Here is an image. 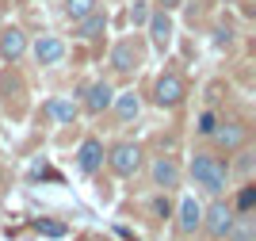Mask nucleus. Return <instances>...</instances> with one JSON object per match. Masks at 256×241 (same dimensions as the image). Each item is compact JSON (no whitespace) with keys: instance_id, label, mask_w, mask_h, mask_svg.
Here are the masks:
<instances>
[{"instance_id":"obj_13","label":"nucleus","mask_w":256,"mask_h":241,"mask_svg":"<svg viewBox=\"0 0 256 241\" xmlns=\"http://www.w3.org/2000/svg\"><path fill=\"white\" fill-rule=\"evenodd\" d=\"M34 54V62L38 65H58L65 58V42L58 35H42V39H34V46H27Z\"/></svg>"},{"instance_id":"obj_23","label":"nucleus","mask_w":256,"mask_h":241,"mask_svg":"<svg viewBox=\"0 0 256 241\" xmlns=\"http://www.w3.org/2000/svg\"><path fill=\"white\" fill-rule=\"evenodd\" d=\"M214 35H218V39H214L218 46H230V42H234V31H230V27H218Z\"/></svg>"},{"instance_id":"obj_14","label":"nucleus","mask_w":256,"mask_h":241,"mask_svg":"<svg viewBox=\"0 0 256 241\" xmlns=\"http://www.w3.org/2000/svg\"><path fill=\"white\" fill-rule=\"evenodd\" d=\"M245 138H248V130H245L241 123H222V126H214L210 142H214L218 149H226V153H234V149L245 146Z\"/></svg>"},{"instance_id":"obj_8","label":"nucleus","mask_w":256,"mask_h":241,"mask_svg":"<svg viewBox=\"0 0 256 241\" xmlns=\"http://www.w3.org/2000/svg\"><path fill=\"white\" fill-rule=\"evenodd\" d=\"M104 157H107L104 142H100V138H92V134L76 146V168H80L84 176H96L100 168H104Z\"/></svg>"},{"instance_id":"obj_7","label":"nucleus","mask_w":256,"mask_h":241,"mask_svg":"<svg viewBox=\"0 0 256 241\" xmlns=\"http://www.w3.org/2000/svg\"><path fill=\"white\" fill-rule=\"evenodd\" d=\"M111 100H115V84L111 81H92V84H84V92H80V107H84L88 115L111 111Z\"/></svg>"},{"instance_id":"obj_9","label":"nucleus","mask_w":256,"mask_h":241,"mask_svg":"<svg viewBox=\"0 0 256 241\" xmlns=\"http://www.w3.org/2000/svg\"><path fill=\"white\" fill-rule=\"evenodd\" d=\"M27 31L23 27H0V62H8V65H16L27 54Z\"/></svg>"},{"instance_id":"obj_17","label":"nucleus","mask_w":256,"mask_h":241,"mask_svg":"<svg viewBox=\"0 0 256 241\" xmlns=\"http://www.w3.org/2000/svg\"><path fill=\"white\" fill-rule=\"evenodd\" d=\"M226 241H256L252 210H237V218H234V226H230V233H226Z\"/></svg>"},{"instance_id":"obj_3","label":"nucleus","mask_w":256,"mask_h":241,"mask_svg":"<svg viewBox=\"0 0 256 241\" xmlns=\"http://www.w3.org/2000/svg\"><path fill=\"white\" fill-rule=\"evenodd\" d=\"M142 146L138 142H115V146H107V168L115 172L118 180H130V176H138V168H142Z\"/></svg>"},{"instance_id":"obj_5","label":"nucleus","mask_w":256,"mask_h":241,"mask_svg":"<svg viewBox=\"0 0 256 241\" xmlns=\"http://www.w3.org/2000/svg\"><path fill=\"white\" fill-rule=\"evenodd\" d=\"M188 100V84L176 69H164V73L153 81V104L157 107H180Z\"/></svg>"},{"instance_id":"obj_24","label":"nucleus","mask_w":256,"mask_h":241,"mask_svg":"<svg viewBox=\"0 0 256 241\" xmlns=\"http://www.w3.org/2000/svg\"><path fill=\"white\" fill-rule=\"evenodd\" d=\"M153 4H157V8H164V12H176L184 0H153Z\"/></svg>"},{"instance_id":"obj_12","label":"nucleus","mask_w":256,"mask_h":241,"mask_svg":"<svg viewBox=\"0 0 256 241\" xmlns=\"http://www.w3.org/2000/svg\"><path fill=\"white\" fill-rule=\"evenodd\" d=\"M107 23H111L107 8H96V12H88V16L73 20V39H80V42H92V39H100V35L107 31Z\"/></svg>"},{"instance_id":"obj_20","label":"nucleus","mask_w":256,"mask_h":241,"mask_svg":"<svg viewBox=\"0 0 256 241\" xmlns=\"http://www.w3.org/2000/svg\"><path fill=\"white\" fill-rule=\"evenodd\" d=\"M150 0H134V4H130V12H126V16H130V23H134V27H146V20H150Z\"/></svg>"},{"instance_id":"obj_10","label":"nucleus","mask_w":256,"mask_h":241,"mask_svg":"<svg viewBox=\"0 0 256 241\" xmlns=\"http://www.w3.org/2000/svg\"><path fill=\"white\" fill-rule=\"evenodd\" d=\"M199 226H203V203L195 199V195H184L180 210H176V230H180L184 237H195Z\"/></svg>"},{"instance_id":"obj_11","label":"nucleus","mask_w":256,"mask_h":241,"mask_svg":"<svg viewBox=\"0 0 256 241\" xmlns=\"http://www.w3.org/2000/svg\"><path fill=\"white\" fill-rule=\"evenodd\" d=\"M150 180H153V188L172 191V188H180L184 172H180V165H176L172 157H153V165H150Z\"/></svg>"},{"instance_id":"obj_15","label":"nucleus","mask_w":256,"mask_h":241,"mask_svg":"<svg viewBox=\"0 0 256 241\" xmlns=\"http://www.w3.org/2000/svg\"><path fill=\"white\" fill-rule=\"evenodd\" d=\"M46 115H50L58 126H73L76 115H80V104H76V100H69V96H54L50 104H46Z\"/></svg>"},{"instance_id":"obj_2","label":"nucleus","mask_w":256,"mask_h":241,"mask_svg":"<svg viewBox=\"0 0 256 241\" xmlns=\"http://www.w3.org/2000/svg\"><path fill=\"white\" fill-rule=\"evenodd\" d=\"M234 218H237L234 203L222 199V195H210V203L203 207V226H199V230H203L210 241H226V233H230Z\"/></svg>"},{"instance_id":"obj_4","label":"nucleus","mask_w":256,"mask_h":241,"mask_svg":"<svg viewBox=\"0 0 256 241\" xmlns=\"http://www.w3.org/2000/svg\"><path fill=\"white\" fill-rule=\"evenodd\" d=\"M107 65H111V73H118V77H134L142 69V42L138 39H118L115 46H111Z\"/></svg>"},{"instance_id":"obj_26","label":"nucleus","mask_w":256,"mask_h":241,"mask_svg":"<svg viewBox=\"0 0 256 241\" xmlns=\"http://www.w3.org/2000/svg\"><path fill=\"white\" fill-rule=\"evenodd\" d=\"M226 4H237V0H226Z\"/></svg>"},{"instance_id":"obj_16","label":"nucleus","mask_w":256,"mask_h":241,"mask_svg":"<svg viewBox=\"0 0 256 241\" xmlns=\"http://www.w3.org/2000/svg\"><path fill=\"white\" fill-rule=\"evenodd\" d=\"M111 111H115L118 123H134V119L142 115V100H138V92H115V100H111Z\"/></svg>"},{"instance_id":"obj_21","label":"nucleus","mask_w":256,"mask_h":241,"mask_svg":"<svg viewBox=\"0 0 256 241\" xmlns=\"http://www.w3.org/2000/svg\"><path fill=\"white\" fill-rule=\"evenodd\" d=\"M252 203H256V188H252V180H245V184H241V195H237V203H234V210H252Z\"/></svg>"},{"instance_id":"obj_6","label":"nucleus","mask_w":256,"mask_h":241,"mask_svg":"<svg viewBox=\"0 0 256 241\" xmlns=\"http://www.w3.org/2000/svg\"><path fill=\"white\" fill-rule=\"evenodd\" d=\"M146 31H150V42L157 46L160 54L172 46V39H176V23H172V12L164 8H153L150 12V20H146Z\"/></svg>"},{"instance_id":"obj_22","label":"nucleus","mask_w":256,"mask_h":241,"mask_svg":"<svg viewBox=\"0 0 256 241\" xmlns=\"http://www.w3.org/2000/svg\"><path fill=\"white\" fill-rule=\"evenodd\" d=\"M214 126H218V119H214V111H203V115H199V126H195V130H199V134H203V138H210V134H214Z\"/></svg>"},{"instance_id":"obj_25","label":"nucleus","mask_w":256,"mask_h":241,"mask_svg":"<svg viewBox=\"0 0 256 241\" xmlns=\"http://www.w3.org/2000/svg\"><path fill=\"white\" fill-rule=\"evenodd\" d=\"M0 191H4V168H0Z\"/></svg>"},{"instance_id":"obj_18","label":"nucleus","mask_w":256,"mask_h":241,"mask_svg":"<svg viewBox=\"0 0 256 241\" xmlns=\"http://www.w3.org/2000/svg\"><path fill=\"white\" fill-rule=\"evenodd\" d=\"M252 168H256V153L241 146V149H237V161H234V168H230V172H237L241 180H248V176H252Z\"/></svg>"},{"instance_id":"obj_19","label":"nucleus","mask_w":256,"mask_h":241,"mask_svg":"<svg viewBox=\"0 0 256 241\" xmlns=\"http://www.w3.org/2000/svg\"><path fill=\"white\" fill-rule=\"evenodd\" d=\"M96 8H100V0H65V16L69 20H80V16H88Z\"/></svg>"},{"instance_id":"obj_1","label":"nucleus","mask_w":256,"mask_h":241,"mask_svg":"<svg viewBox=\"0 0 256 241\" xmlns=\"http://www.w3.org/2000/svg\"><path fill=\"white\" fill-rule=\"evenodd\" d=\"M188 172H192L195 188H203L206 195H222L226 184H230V165H226L218 153H210V149H195Z\"/></svg>"}]
</instances>
